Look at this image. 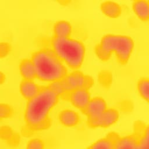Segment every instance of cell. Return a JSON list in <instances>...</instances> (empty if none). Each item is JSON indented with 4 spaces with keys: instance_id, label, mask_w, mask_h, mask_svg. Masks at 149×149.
<instances>
[{
    "instance_id": "8992f818",
    "label": "cell",
    "mask_w": 149,
    "mask_h": 149,
    "mask_svg": "<svg viewBox=\"0 0 149 149\" xmlns=\"http://www.w3.org/2000/svg\"><path fill=\"white\" fill-rule=\"evenodd\" d=\"M119 118V111L115 108L108 107L98 117L87 120V123L91 128H108L114 125Z\"/></svg>"
},
{
    "instance_id": "ba28073f",
    "label": "cell",
    "mask_w": 149,
    "mask_h": 149,
    "mask_svg": "<svg viewBox=\"0 0 149 149\" xmlns=\"http://www.w3.org/2000/svg\"><path fill=\"white\" fill-rule=\"evenodd\" d=\"M108 108L106 100L102 97H91L84 109L82 111L87 120L95 118L102 114Z\"/></svg>"
},
{
    "instance_id": "5b68a950",
    "label": "cell",
    "mask_w": 149,
    "mask_h": 149,
    "mask_svg": "<svg viewBox=\"0 0 149 149\" xmlns=\"http://www.w3.org/2000/svg\"><path fill=\"white\" fill-rule=\"evenodd\" d=\"M61 81L66 94L69 92L80 88L90 89L94 84L93 77L85 74L80 69L69 71Z\"/></svg>"
},
{
    "instance_id": "277c9868",
    "label": "cell",
    "mask_w": 149,
    "mask_h": 149,
    "mask_svg": "<svg viewBox=\"0 0 149 149\" xmlns=\"http://www.w3.org/2000/svg\"><path fill=\"white\" fill-rule=\"evenodd\" d=\"M56 56L70 70L80 69L86 57V48L84 42L72 37L49 38L47 42Z\"/></svg>"
},
{
    "instance_id": "cb8c5ba5",
    "label": "cell",
    "mask_w": 149,
    "mask_h": 149,
    "mask_svg": "<svg viewBox=\"0 0 149 149\" xmlns=\"http://www.w3.org/2000/svg\"><path fill=\"white\" fill-rule=\"evenodd\" d=\"M0 149H1V148H0Z\"/></svg>"
},
{
    "instance_id": "7402d4cb",
    "label": "cell",
    "mask_w": 149,
    "mask_h": 149,
    "mask_svg": "<svg viewBox=\"0 0 149 149\" xmlns=\"http://www.w3.org/2000/svg\"><path fill=\"white\" fill-rule=\"evenodd\" d=\"M12 51L11 44L6 41L0 42V58H4L10 54Z\"/></svg>"
},
{
    "instance_id": "52a82bcc",
    "label": "cell",
    "mask_w": 149,
    "mask_h": 149,
    "mask_svg": "<svg viewBox=\"0 0 149 149\" xmlns=\"http://www.w3.org/2000/svg\"><path fill=\"white\" fill-rule=\"evenodd\" d=\"M63 97H65L74 108L82 112L92 97L90 89L84 88L69 92Z\"/></svg>"
},
{
    "instance_id": "e0dca14e",
    "label": "cell",
    "mask_w": 149,
    "mask_h": 149,
    "mask_svg": "<svg viewBox=\"0 0 149 149\" xmlns=\"http://www.w3.org/2000/svg\"><path fill=\"white\" fill-rule=\"evenodd\" d=\"M115 149H140L138 146L136 133L119 136L116 141Z\"/></svg>"
},
{
    "instance_id": "7c38bea8",
    "label": "cell",
    "mask_w": 149,
    "mask_h": 149,
    "mask_svg": "<svg viewBox=\"0 0 149 149\" xmlns=\"http://www.w3.org/2000/svg\"><path fill=\"white\" fill-rule=\"evenodd\" d=\"M100 10L107 17L111 19L119 17L122 13V8L117 2L105 1L100 3Z\"/></svg>"
},
{
    "instance_id": "4fadbf2b",
    "label": "cell",
    "mask_w": 149,
    "mask_h": 149,
    "mask_svg": "<svg viewBox=\"0 0 149 149\" xmlns=\"http://www.w3.org/2000/svg\"><path fill=\"white\" fill-rule=\"evenodd\" d=\"M119 136L115 133H110L93 142L87 149H115L116 141Z\"/></svg>"
},
{
    "instance_id": "3957f363",
    "label": "cell",
    "mask_w": 149,
    "mask_h": 149,
    "mask_svg": "<svg viewBox=\"0 0 149 149\" xmlns=\"http://www.w3.org/2000/svg\"><path fill=\"white\" fill-rule=\"evenodd\" d=\"M30 58L35 67L36 79L47 85L62 80L69 71L47 46L34 51Z\"/></svg>"
},
{
    "instance_id": "9c48e42d",
    "label": "cell",
    "mask_w": 149,
    "mask_h": 149,
    "mask_svg": "<svg viewBox=\"0 0 149 149\" xmlns=\"http://www.w3.org/2000/svg\"><path fill=\"white\" fill-rule=\"evenodd\" d=\"M58 120L59 123L63 127L73 128L80 124L81 116L77 111L66 108L59 111L58 114Z\"/></svg>"
},
{
    "instance_id": "d6986e66",
    "label": "cell",
    "mask_w": 149,
    "mask_h": 149,
    "mask_svg": "<svg viewBox=\"0 0 149 149\" xmlns=\"http://www.w3.org/2000/svg\"><path fill=\"white\" fill-rule=\"evenodd\" d=\"M13 113L14 109L10 105L0 102V120L10 118Z\"/></svg>"
},
{
    "instance_id": "9a60e30c",
    "label": "cell",
    "mask_w": 149,
    "mask_h": 149,
    "mask_svg": "<svg viewBox=\"0 0 149 149\" xmlns=\"http://www.w3.org/2000/svg\"><path fill=\"white\" fill-rule=\"evenodd\" d=\"M132 10L135 15L143 22H148L149 19V1L136 0L132 3Z\"/></svg>"
},
{
    "instance_id": "6da1fadb",
    "label": "cell",
    "mask_w": 149,
    "mask_h": 149,
    "mask_svg": "<svg viewBox=\"0 0 149 149\" xmlns=\"http://www.w3.org/2000/svg\"><path fill=\"white\" fill-rule=\"evenodd\" d=\"M59 98L45 85L36 97L27 101L24 120L27 129L32 132L47 129L51 124L50 113L58 104Z\"/></svg>"
},
{
    "instance_id": "7a4b0ae2",
    "label": "cell",
    "mask_w": 149,
    "mask_h": 149,
    "mask_svg": "<svg viewBox=\"0 0 149 149\" xmlns=\"http://www.w3.org/2000/svg\"><path fill=\"white\" fill-rule=\"evenodd\" d=\"M135 47L134 39L129 35L107 33L94 48L97 57L101 61H108L114 55L117 62L125 65L129 62Z\"/></svg>"
},
{
    "instance_id": "2e32d148",
    "label": "cell",
    "mask_w": 149,
    "mask_h": 149,
    "mask_svg": "<svg viewBox=\"0 0 149 149\" xmlns=\"http://www.w3.org/2000/svg\"><path fill=\"white\" fill-rule=\"evenodd\" d=\"M0 139L9 146L15 147L19 142V136L10 126L2 125L0 127Z\"/></svg>"
},
{
    "instance_id": "5bb4252c",
    "label": "cell",
    "mask_w": 149,
    "mask_h": 149,
    "mask_svg": "<svg viewBox=\"0 0 149 149\" xmlns=\"http://www.w3.org/2000/svg\"><path fill=\"white\" fill-rule=\"evenodd\" d=\"M19 70L22 79H36L35 67L30 58H24L20 61L19 64Z\"/></svg>"
},
{
    "instance_id": "44dd1931",
    "label": "cell",
    "mask_w": 149,
    "mask_h": 149,
    "mask_svg": "<svg viewBox=\"0 0 149 149\" xmlns=\"http://www.w3.org/2000/svg\"><path fill=\"white\" fill-rule=\"evenodd\" d=\"M47 86L59 98L63 97L66 95V93L61 80L54 81Z\"/></svg>"
},
{
    "instance_id": "8fae6325",
    "label": "cell",
    "mask_w": 149,
    "mask_h": 149,
    "mask_svg": "<svg viewBox=\"0 0 149 149\" xmlns=\"http://www.w3.org/2000/svg\"><path fill=\"white\" fill-rule=\"evenodd\" d=\"M52 31L53 36L55 37H70L73 33V26L71 23L66 20H59L54 23Z\"/></svg>"
},
{
    "instance_id": "30bf717a",
    "label": "cell",
    "mask_w": 149,
    "mask_h": 149,
    "mask_svg": "<svg viewBox=\"0 0 149 149\" xmlns=\"http://www.w3.org/2000/svg\"><path fill=\"white\" fill-rule=\"evenodd\" d=\"M43 86L35 81V80L22 79L19 84V91L22 96L29 101L36 97L42 89Z\"/></svg>"
},
{
    "instance_id": "603a6c76",
    "label": "cell",
    "mask_w": 149,
    "mask_h": 149,
    "mask_svg": "<svg viewBox=\"0 0 149 149\" xmlns=\"http://www.w3.org/2000/svg\"><path fill=\"white\" fill-rule=\"evenodd\" d=\"M5 79H6L5 74L3 72L0 70V85L2 84L5 82Z\"/></svg>"
},
{
    "instance_id": "ac0fdd59",
    "label": "cell",
    "mask_w": 149,
    "mask_h": 149,
    "mask_svg": "<svg viewBox=\"0 0 149 149\" xmlns=\"http://www.w3.org/2000/svg\"><path fill=\"white\" fill-rule=\"evenodd\" d=\"M137 91L139 95L145 101H149V79L142 77L137 82Z\"/></svg>"
},
{
    "instance_id": "ffe728a7",
    "label": "cell",
    "mask_w": 149,
    "mask_h": 149,
    "mask_svg": "<svg viewBox=\"0 0 149 149\" xmlns=\"http://www.w3.org/2000/svg\"><path fill=\"white\" fill-rule=\"evenodd\" d=\"M26 149H45V143L40 138L33 137L27 141Z\"/></svg>"
}]
</instances>
